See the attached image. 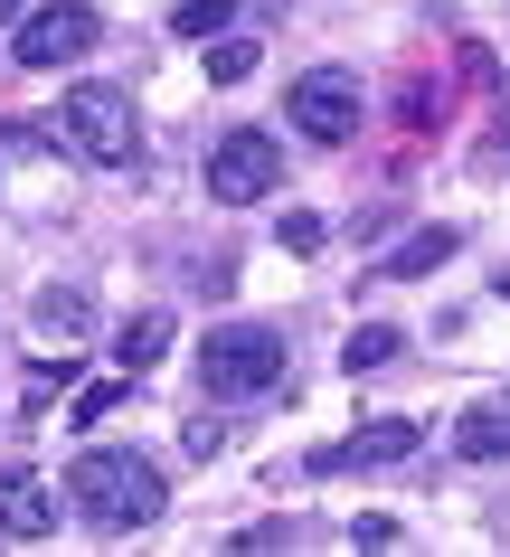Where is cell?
I'll return each instance as SVG.
<instances>
[{"label": "cell", "mask_w": 510, "mask_h": 557, "mask_svg": "<svg viewBox=\"0 0 510 557\" xmlns=\"http://www.w3.org/2000/svg\"><path fill=\"white\" fill-rule=\"evenodd\" d=\"M114 407H123V387H86V397H76V425H104Z\"/></svg>", "instance_id": "obj_18"}, {"label": "cell", "mask_w": 510, "mask_h": 557, "mask_svg": "<svg viewBox=\"0 0 510 557\" xmlns=\"http://www.w3.org/2000/svg\"><path fill=\"white\" fill-rule=\"evenodd\" d=\"M29 312H38V331H58V341H76V331H86V322H95V302H86V294H76V284H48V294H38V302H29Z\"/></svg>", "instance_id": "obj_13"}, {"label": "cell", "mask_w": 510, "mask_h": 557, "mask_svg": "<svg viewBox=\"0 0 510 557\" xmlns=\"http://www.w3.org/2000/svg\"><path fill=\"white\" fill-rule=\"evenodd\" d=\"M227 20H237V0H181V10H171L181 38H227Z\"/></svg>", "instance_id": "obj_14"}, {"label": "cell", "mask_w": 510, "mask_h": 557, "mask_svg": "<svg viewBox=\"0 0 510 557\" xmlns=\"http://www.w3.org/2000/svg\"><path fill=\"white\" fill-rule=\"evenodd\" d=\"M397 350H407V331H397V322H360L350 341H340V369H350V379H369V369H388Z\"/></svg>", "instance_id": "obj_12"}, {"label": "cell", "mask_w": 510, "mask_h": 557, "mask_svg": "<svg viewBox=\"0 0 510 557\" xmlns=\"http://www.w3.org/2000/svg\"><path fill=\"white\" fill-rule=\"evenodd\" d=\"M416 444H425V435L407 425V416H378V425H360L350 444H322V454H312V472H378V463H407Z\"/></svg>", "instance_id": "obj_7"}, {"label": "cell", "mask_w": 510, "mask_h": 557, "mask_svg": "<svg viewBox=\"0 0 510 557\" xmlns=\"http://www.w3.org/2000/svg\"><path fill=\"white\" fill-rule=\"evenodd\" d=\"M58 123H66V143L86 151L95 171H133V161H142V123H133V95L123 86H66Z\"/></svg>", "instance_id": "obj_3"}, {"label": "cell", "mask_w": 510, "mask_h": 557, "mask_svg": "<svg viewBox=\"0 0 510 557\" xmlns=\"http://www.w3.org/2000/svg\"><path fill=\"white\" fill-rule=\"evenodd\" d=\"M199 387L209 397H265V387H284V331L265 322H227L199 341Z\"/></svg>", "instance_id": "obj_2"}, {"label": "cell", "mask_w": 510, "mask_h": 557, "mask_svg": "<svg viewBox=\"0 0 510 557\" xmlns=\"http://www.w3.org/2000/svg\"><path fill=\"white\" fill-rule=\"evenodd\" d=\"M256 76V38H217L209 48V86H246Z\"/></svg>", "instance_id": "obj_15"}, {"label": "cell", "mask_w": 510, "mask_h": 557, "mask_svg": "<svg viewBox=\"0 0 510 557\" xmlns=\"http://www.w3.org/2000/svg\"><path fill=\"white\" fill-rule=\"evenodd\" d=\"M453 454H463V463H501L510 454V407H473L453 425Z\"/></svg>", "instance_id": "obj_11"}, {"label": "cell", "mask_w": 510, "mask_h": 557, "mask_svg": "<svg viewBox=\"0 0 510 557\" xmlns=\"http://www.w3.org/2000/svg\"><path fill=\"white\" fill-rule=\"evenodd\" d=\"M284 123H302V143H350V133H360V76H350V66H312V76H294Z\"/></svg>", "instance_id": "obj_5"}, {"label": "cell", "mask_w": 510, "mask_h": 557, "mask_svg": "<svg viewBox=\"0 0 510 557\" xmlns=\"http://www.w3.org/2000/svg\"><path fill=\"white\" fill-rule=\"evenodd\" d=\"M453 256H463V236H453V227H416L407 246L378 256V284H416V274H435V264H453Z\"/></svg>", "instance_id": "obj_9"}, {"label": "cell", "mask_w": 510, "mask_h": 557, "mask_svg": "<svg viewBox=\"0 0 510 557\" xmlns=\"http://www.w3.org/2000/svg\"><path fill=\"white\" fill-rule=\"evenodd\" d=\"M274 180H284V143H274V133H256V123H227V133L209 143V199H217V208L265 199Z\"/></svg>", "instance_id": "obj_4"}, {"label": "cell", "mask_w": 510, "mask_h": 557, "mask_svg": "<svg viewBox=\"0 0 510 557\" xmlns=\"http://www.w3.org/2000/svg\"><path fill=\"white\" fill-rule=\"evenodd\" d=\"M66 379H76V359H66V350H58V359H38V369H29V407H48Z\"/></svg>", "instance_id": "obj_16"}, {"label": "cell", "mask_w": 510, "mask_h": 557, "mask_svg": "<svg viewBox=\"0 0 510 557\" xmlns=\"http://www.w3.org/2000/svg\"><path fill=\"white\" fill-rule=\"evenodd\" d=\"M0 529H10V539H48V529H58V492H48L29 463L0 472Z\"/></svg>", "instance_id": "obj_8"}, {"label": "cell", "mask_w": 510, "mask_h": 557, "mask_svg": "<svg viewBox=\"0 0 510 557\" xmlns=\"http://www.w3.org/2000/svg\"><path fill=\"white\" fill-rule=\"evenodd\" d=\"M284 246H294V256H312V246H322V218H312V208H294V218H284Z\"/></svg>", "instance_id": "obj_17"}, {"label": "cell", "mask_w": 510, "mask_h": 557, "mask_svg": "<svg viewBox=\"0 0 510 557\" xmlns=\"http://www.w3.org/2000/svg\"><path fill=\"white\" fill-rule=\"evenodd\" d=\"M161 350H171V312H133V322L114 331V369H123V379H142Z\"/></svg>", "instance_id": "obj_10"}, {"label": "cell", "mask_w": 510, "mask_h": 557, "mask_svg": "<svg viewBox=\"0 0 510 557\" xmlns=\"http://www.w3.org/2000/svg\"><path fill=\"white\" fill-rule=\"evenodd\" d=\"M66 500L86 510V529H104V539H133V529L161 520V463H142V454H123V444H95V454H76L66 463Z\"/></svg>", "instance_id": "obj_1"}, {"label": "cell", "mask_w": 510, "mask_h": 557, "mask_svg": "<svg viewBox=\"0 0 510 557\" xmlns=\"http://www.w3.org/2000/svg\"><path fill=\"white\" fill-rule=\"evenodd\" d=\"M492 294H501V302H510V264H501V274H492Z\"/></svg>", "instance_id": "obj_19"}, {"label": "cell", "mask_w": 510, "mask_h": 557, "mask_svg": "<svg viewBox=\"0 0 510 557\" xmlns=\"http://www.w3.org/2000/svg\"><path fill=\"white\" fill-rule=\"evenodd\" d=\"M95 38H104V20H95L86 0H48V10H29V20H20V38H10V58L48 76V66H76V58L95 48Z\"/></svg>", "instance_id": "obj_6"}]
</instances>
